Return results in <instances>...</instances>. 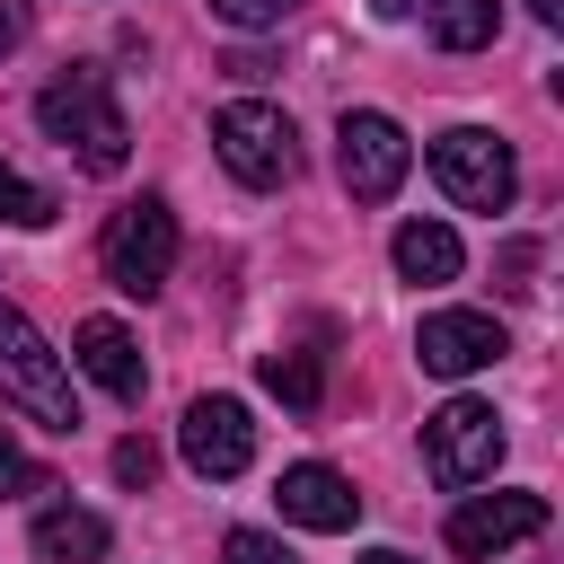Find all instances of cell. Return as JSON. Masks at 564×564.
I'll return each instance as SVG.
<instances>
[{
  "label": "cell",
  "instance_id": "cell-3",
  "mask_svg": "<svg viewBox=\"0 0 564 564\" xmlns=\"http://www.w3.org/2000/svg\"><path fill=\"white\" fill-rule=\"evenodd\" d=\"M97 264H106V282H115L123 300H150V291L176 273V212H167L159 194L123 203V212L106 220V238H97Z\"/></svg>",
  "mask_w": 564,
  "mask_h": 564
},
{
  "label": "cell",
  "instance_id": "cell-6",
  "mask_svg": "<svg viewBox=\"0 0 564 564\" xmlns=\"http://www.w3.org/2000/svg\"><path fill=\"white\" fill-rule=\"evenodd\" d=\"M432 176H441V194H449L458 212H511V194H520V167H511V150H502L485 123L441 132V141H432Z\"/></svg>",
  "mask_w": 564,
  "mask_h": 564
},
{
  "label": "cell",
  "instance_id": "cell-9",
  "mask_svg": "<svg viewBox=\"0 0 564 564\" xmlns=\"http://www.w3.org/2000/svg\"><path fill=\"white\" fill-rule=\"evenodd\" d=\"M414 352H423V370L432 379H476L485 361H502L511 344H502V326L485 317V308H432L423 317V335H414Z\"/></svg>",
  "mask_w": 564,
  "mask_h": 564
},
{
  "label": "cell",
  "instance_id": "cell-17",
  "mask_svg": "<svg viewBox=\"0 0 564 564\" xmlns=\"http://www.w3.org/2000/svg\"><path fill=\"white\" fill-rule=\"evenodd\" d=\"M0 220H9V229H44V220H53V194L26 185L9 159H0Z\"/></svg>",
  "mask_w": 564,
  "mask_h": 564
},
{
  "label": "cell",
  "instance_id": "cell-1",
  "mask_svg": "<svg viewBox=\"0 0 564 564\" xmlns=\"http://www.w3.org/2000/svg\"><path fill=\"white\" fill-rule=\"evenodd\" d=\"M35 123H44L88 176H115V167L132 159V123H123V106H115V88H106L97 62H70V70L35 97Z\"/></svg>",
  "mask_w": 564,
  "mask_h": 564
},
{
  "label": "cell",
  "instance_id": "cell-14",
  "mask_svg": "<svg viewBox=\"0 0 564 564\" xmlns=\"http://www.w3.org/2000/svg\"><path fill=\"white\" fill-rule=\"evenodd\" d=\"M35 555H44V564H97V555H106V520L62 502V511L35 520Z\"/></svg>",
  "mask_w": 564,
  "mask_h": 564
},
{
  "label": "cell",
  "instance_id": "cell-13",
  "mask_svg": "<svg viewBox=\"0 0 564 564\" xmlns=\"http://www.w3.org/2000/svg\"><path fill=\"white\" fill-rule=\"evenodd\" d=\"M458 229H441V220H405L397 229V273L405 282H458Z\"/></svg>",
  "mask_w": 564,
  "mask_h": 564
},
{
  "label": "cell",
  "instance_id": "cell-10",
  "mask_svg": "<svg viewBox=\"0 0 564 564\" xmlns=\"http://www.w3.org/2000/svg\"><path fill=\"white\" fill-rule=\"evenodd\" d=\"M538 529H546V494H467L449 511V546L458 555H502V546H520Z\"/></svg>",
  "mask_w": 564,
  "mask_h": 564
},
{
  "label": "cell",
  "instance_id": "cell-20",
  "mask_svg": "<svg viewBox=\"0 0 564 564\" xmlns=\"http://www.w3.org/2000/svg\"><path fill=\"white\" fill-rule=\"evenodd\" d=\"M115 476H123V485H150V476H159V449H150L141 432H132V441H115Z\"/></svg>",
  "mask_w": 564,
  "mask_h": 564
},
{
  "label": "cell",
  "instance_id": "cell-2",
  "mask_svg": "<svg viewBox=\"0 0 564 564\" xmlns=\"http://www.w3.org/2000/svg\"><path fill=\"white\" fill-rule=\"evenodd\" d=\"M0 397L9 405H26L44 432H79V397H70V370H62V352L35 335V317L26 308H9L0 300Z\"/></svg>",
  "mask_w": 564,
  "mask_h": 564
},
{
  "label": "cell",
  "instance_id": "cell-24",
  "mask_svg": "<svg viewBox=\"0 0 564 564\" xmlns=\"http://www.w3.org/2000/svg\"><path fill=\"white\" fill-rule=\"evenodd\" d=\"M361 564H414V555H405V546H370Z\"/></svg>",
  "mask_w": 564,
  "mask_h": 564
},
{
  "label": "cell",
  "instance_id": "cell-11",
  "mask_svg": "<svg viewBox=\"0 0 564 564\" xmlns=\"http://www.w3.org/2000/svg\"><path fill=\"white\" fill-rule=\"evenodd\" d=\"M273 502H282V520H291V529H317V538H344V529L361 520V494H352V485H344L326 458H300V467H282Z\"/></svg>",
  "mask_w": 564,
  "mask_h": 564
},
{
  "label": "cell",
  "instance_id": "cell-16",
  "mask_svg": "<svg viewBox=\"0 0 564 564\" xmlns=\"http://www.w3.org/2000/svg\"><path fill=\"white\" fill-rule=\"evenodd\" d=\"M264 388H273L291 414H317V397H326V379H317L308 352H264Z\"/></svg>",
  "mask_w": 564,
  "mask_h": 564
},
{
  "label": "cell",
  "instance_id": "cell-19",
  "mask_svg": "<svg viewBox=\"0 0 564 564\" xmlns=\"http://www.w3.org/2000/svg\"><path fill=\"white\" fill-rule=\"evenodd\" d=\"M220 555H229V564H300V555H291L282 538H264V529H229Z\"/></svg>",
  "mask_w": 564,
  "mask_h": 564
},
{
  "label": "cell",
  "instance_id": "cell-4",
  "mask_svg": "<svg viewBox=\"0 0 564 564\" xmlns=\"http://www.w3.org/2000/svg\"><path fill=\"white\" fill-rule=\"evenodd\" d=\"M212 150H220V167L238 176V185H291V167H300V132H291V115L282 106H256V97H238V106H220L212 115Z\"/></svg>",
  "mask_w": 564,
  "mask_h": 564
},
{
  "label": "cell",
  "instance_id": "cell-23",
  "mask_svg": "<svg viewBox=\"0 0 564 564\" xmlns=\"http://www.w3.org/2000/svg\"><path fill=\"white\" fill-rule=\"evenodd\" d=\"M529 18H538V26H555V18H564V0H529Z\"/></svg>",
  "mask_w": 564,
  "mask_h": 564
},
{
  "label": "cell",
  "instance_id": "cell-7",
  "mask_svg": "<svg viewBox=\"0 0 564 564\" xmlns=\"http://www.w3.org/2000/svg\"><path fill=\"white\" fill-rule=\"evenodd\" d=\"M335 167H344L352 203H388V194L405 185V167H414V141H405V123H397V115L352 106V115L335 123Z\"/></svg>",
  "mask_w": 564,
  "mask_h": 564
},
{
  "label": "cell",
  "instance_id": "cell-21",
  "mask_svg": "<svg viewBox=\"0 0 564 564\" xmlns=\"http://www.w3.org/2000/svg\"><path fill=\"white\" fill-rule=\"evenodd\" d=\"M26 44V0H0V53Z\"/></svg>",
  "mask_w": 564,
  "mask_h": 564
},
{
  "label": "cell",
  "instance_id": "cell-25",
  "mask_svg": "<svg viewBox=\"0 0 564 564\" xmlns=\"http://www.w3.org/2000/svg\"><path fill=\"white\" fill-rule=\"evenodd\" d=\"M405 9H414V0H379V18H405Z\"/></svg>",
  "mask_w": 564,
  "mask_h": 564
},
{
  "label": "cell",
  "instance_id": "cell-8",
  "mask_svg": "<svg viewBox=\"0 0 564 564\" xmlns=\"http://www.w3.org/2000/svg\"><path fill=\"white\" fill-rule=\"evenodd\" d=\"M176 449H185V467H194V476L229 485V476H247V458H256V423H247V405H238V397H194V405H185Z\"/></svg>",
  "mask_w": 564,
  "mask_h": 564
},
{
  "label": "cell",
  "instance_id": "cell-5",
  "mask_svg": "<svg viewBox=\"0 0 564 564\" xmlns=\"http://www.w3.org/2000/svg\"><path fill=\"white\" fill-rule=\"evenodd\" d=\"M423 467H432L449 494L485 485V476L502 467V414H494L485 397H449V405L423 423Z\"/></svg>",
  "mask_w": 564,
  "mask_h": 564
},
{
  "label": "cell",
  "instance_id": "cell-15",
  "mask_svg": "<svg viewBox=\"0 0 564 564\" xmlns=\"http://www.w3.org/2000/svg\"><path fill=\"white\" fill-rule=\"evenodd\" d=\"M502 26V0H432V44L441 53H485Z\"/></svg>",
  "mask_w": 564,
  "mask_h": 564
},
{
  "label": "cell",
  "instance_id": "cell-12",
  "mask_svg": "<svg viewBox=\"0 0 564 564\" xmlns=\"http://www.w3.org/2000/svg\"><path fill=\"white\" fill-rule=\"evenodd\" d=\"M79 370L115 397V405H141V388H150V370H141V344L115 326V317H79Z\"/></svg>",
  "mask_w": 564,
  "mask_h": 564
},
{
  "label": "cell",
  "instance_id": "cell-22",
  "mask_svg": "<svg viewBox=\"0 0 564 564\" xmlns=\"http://www.w3.org/2000/svg\"><path fill=\"white\" fill-rule=\"evenodd\" d=\"M18 485H26V458H18V441H9V432H0V502H9V494H18Z\"/></svg>",
  "mask_w": 564,
  "mask_h": 564
},
{
  "label": "cell",
  "instance_id": "cell-18",
  "mask_svg": "<svg viewBox=\"0 0 564 564\" xmlns=\"http://www.w3.org/2000/svg\"><path fill=\"white\" fill-rule=\"evenodd\" d=\"M300 0H212V18L220 26H247V35H264V26H282Z\"/></svg>",
  "mask_w": 564,
  "mask_h": 564
}]
</instances>
